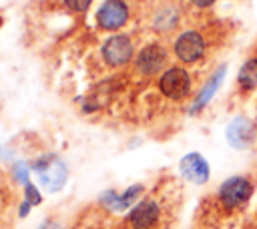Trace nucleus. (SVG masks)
<instances>
[{
	"instance_id": "1",
	"label": "nucleus",
	"mask_w": 257,
	"mask_h": 229,
	"mask_svg": "<svg viewBox=\"0 0 257 229\" xmlns=\"http://www.w3.org/2000/svg\"><path fill=\"white\" fill-rule=\"evenodd\" d=\"M237 28V22L231 18H221L213 12L195 14L193 20H189L173 38L171 52L179 64L187 68H199L207 62H213L231 46Z\"/></svg>"
},
{
	"instance_id": "2",
	"label": "nucleus",
	"mask_w": 257,
	"mask_h": 229,
	"mask_svg": "<svg viewBox=\"0 0 257 229\" xmlns=\"http://www.w3.org/2000/svg\"><path fill=\"white\" fill-rule=\"evenodd\" d=\"M255 193V173L229 177L199 201L195 213V229H231L237 221L245 219Z\"/></svg>"
},
{
	"instance_id": "3",
	"label": "nucleus",
	"mask_w": 257,
	"mask_h": 229,
	"mask_svg": "<svg viewBox=\"0 0 257 229\" xmlns=\"http://www.w3.org/2000/svg\"><path fill=\"white\" fill-rule=\"evenodd\" d=\"M183 207V187L175 177L161 179L131 211L126 229H175Z\"/></svg>"
},
{
	"instance_id": "4",
	"label": "nucleus",
	"mask_w": 257,
	"mask_h": 229,
	"mask_svg": "<svg viewBox=\"0 0 257 229\" xmlns=\"http://www.w3.org/2000/svg\"><path fill=\"white\" fill-rule=\"evenodd\" d=\"M187 0H157L149 14V26L161 38H175L187 24Z\"/></svg>"
},
{
	"instance_id": "5",
	"label": "nucleus",
	"mask_w": 257,
	"mask_h": 229,
	"mask_svg": "<svg viewBox=\"0 0 257 229\" xmlns=\"http://www.w3.org/2000/svg\"><path fill=\"white\" fill-rule=\"evenodd\" d=\"M157 88L161 92L163 98H167L169 102L181 104L185 100H189L191 96L199 94L197 92V78L191 72V68L183 66V64H175L169 66L157 80Z\"/></svg>"
},
{
	"instance_id": "6",
	"label": "nucleus",
	"mask_w": 257,
	"mask_h": 229,
	"mask_svg": "<svg viewBox=\"0 0 257 229\" xmlns=\"http://www.w3.org/2000/svg\"><path fill=\"white\" fill-rule=\"evenodd\" d=\"M169 58H171L169 48L163 42H149L135 56V68L145 78L161 76L169 68Z\"/></svg>"
},
{
	"instance_id": "7",
	"label": "nucleus",
	"mask_w": 257,
	"mask_h": 229,
	"mask_svg": "<svg viewBox=\"0 0 257 229\" xmlns=\"http://www.w3.org/2000/svg\"><path fill=\"white\" fill-rule=\"evenodd\" d=\"M102 58L110 64V66H122L126 64L128 60H133V52H135V46H133V40L124 34H116V36H110L104 44H102Z\"/></svg>"
},
{
	"instance_id": "8",
	"label": "nucleus",
	"mask_w": 257,
	"mask_h": 229,
	"mask_svg": "<svg viewBox=\"0 0 257 229\" xmlns=\"http://www.w3.org/2000/svg\"><path fill=\"white\" fill-rule=\"evenodd\" d=\"M126 20H128V6L124 0H106L96 12V22L104 30H116L124 26Z\"/></svg>"
},
{
	"instance_id": "9",
	"label": "nucleus",
	"mask_w": 257,
	"mask_h": 229,
	"mask_svg": "<svg viewBox=\"0 0 257 229\" xmlns=\"http://www.w3.org/2000/svg\"><path fill=\"white\" fill-rule=\"evenodd\" d=\"M34 169H36V175H38L40 183L48 191H58L66 181V167L56 157H50V159H44V161L36 163Z\"/></svg>"
},
{
	"instance_id": "10",
	"label": "nucleus",
	"mask_w": 257,
	"mask_h": 229,
	"mask_svg": "<svg viewBox=\"0 0 257 229\" xmlns=\"http://www.w3.org/2000/svg\"><path fill=\"white\" fill-rule=\"evenodd\" d=\"M181 171L193 183H205L209 177V167H207L205 159L197 153H191L181 161Z\"/></svg>"
},
{
	"instance_id": "11",
	"label": "nucleus",
	"mask_w": 257,
	"mask_h": 229,
	"mask_svg": "<svg viewBox=\"0 0 257 229\" xmlns=\"http://www.w3.org/2000/svg\"><path fill=\"white\" fill-rule=\"evenodd\" d=\"M253 137H255V129H253L251 125H245V129L241 131V125H239V121H237V123L229 129V139H231V143L237 145V147L247 145Z\"/></svg>"
},
{
	"instance_id": "12",
	"label": "nucleus",
	"mask_w": 257,
	"mask_h": 229,
	"mask_svg": "<svg viewBox=\"0 0 257 229\" xmlns=\"http://www.w3.org/2000/svg\"><path fill=\"white\" fill-rule=\"evenodd\" d=\"M10 205H12V189H10V183L4 177V173L0 171V219L8 213Z\"/></svg>"
},
{
	"instance_id": "13",
	"label": "nucleus",
	"mask_w": 257,
	"mask_h": 229,
	"mask_svg": "<svg viewBox=\"0 0 257 229\" xmlns=\"http://www.w3.org/2000/svg\"><path fill=\"white\" fill-rule=\"evenodd\" d=\"M217 2H219V0H187L189 10L195 12V14H207V12H211V8H213Z\"/></svg>"
},
{
	"instance_id": "14",
	"label": "nucleus",
	"mask_w": 257,
	"mask_h": 229,
	"mask_svg": "<svg viewBox=\"0 0 257 229\" xmlns=\"http://www.w3.org/2000/svg\"><path fill=\"white\" fill-rule=\"evenodd\" d=\"M64 2H66V6H68L70 10H74V12H82V10H86L88 4H90V0H64Z\"/></svg>"
},
{
	"instance_id": "15",
	"label": "nucleus",
	"mask_w": 257,
	"mask_h": 229,
	"mask_svg": "<svg viewBox=\"0 0 257 229\" xmlns=\"http://www.w3.org/2000/svg\"><path fill=\"white\" fill-rule=\"evenodd\" d=\"M243 229H257V205L253 207L251 215L243 221Z\"/></svg>"
}]
</instances>
